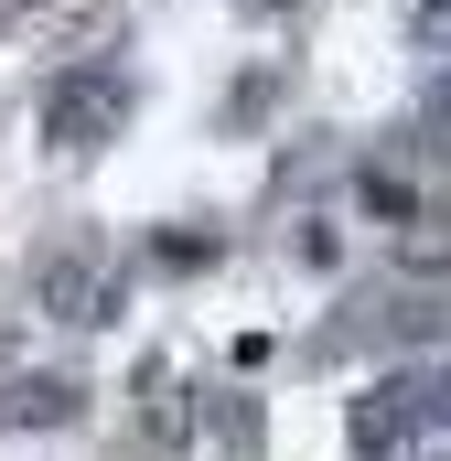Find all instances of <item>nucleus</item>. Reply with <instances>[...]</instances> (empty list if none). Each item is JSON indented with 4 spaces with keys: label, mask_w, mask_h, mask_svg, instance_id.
Segmentation results:
<instances>
[{
    "label": "nucleus",
    "mask_w": 451,
    "mask_h": 461,
    "mask_svg": "<svg viewBox=\"0 0 451 461\" xmlns=\"http://www.w3.org/2000/svg\"><path fill=\"white\" fill-rule=\"evenodd\" d=\"M354 461H451V365H409L344 419Z\"/></svg>",
    "instance_id": "f257e3e1"
},
{
    "label": "nucleus",
    "mask_w": 451,
    "mask_h": 461,
    "mask_svg": "<svg viewBox=\"0 0 451 461\" xmlns=\"http://www.w3.org/2000/svg\"><path fill=\"white\" fill-rule=\"evenodd\" d=\"M118 118H129V76H118V65H97V76H54V97H43V129H54L65 150L108 140Z\"/></svg>",
    "instance_id": "f03ea898"
},
{
    "label": "nucleus",
    "mask_w": 451,
    "mask_h": 461,
    "mask_svg": "<svg viewBox=\"0 0 451 461\" xmlns=\"http://www.w3.org/2000/svg\"><path fill=\"white\" fill-rule=\"evenodd\" d=\"M108 301H118L108 258H87V247L43 258V312H54V322H108Z\"/></svg>",
    "instance_id": "7ed1b4c3"
},
{
    "label": "nucleus",
    "mask_w": 451,
    "mask_h": 461,
    "mask_svg": "<svg viewBox=\"0 0 451 461\" xmlns=\"http://www.w3.org/2000/svg\"><path fill=\"white\" fill-rule=\"evenodd\" d=\"M0 419L11 429H54V419H76V386L65 375H0Z\"/></svg>",
    "instance_id": "20e7f679"
},
{
    "label": "nucleus",
    "mask_w": 451,
    "mask_h": 461,
    "mask_svg": "<svg viewBox=\"0 0 451 461\" xmlns=\"http://www.w3.org/2000/svg\"><path fill=\"white\" fill-rule=\"evenodd\" d=\"M419 54H451V0H419Z\"/></svg>",
    "instance_id": "39448f33"
},
{
    "label": "nucleus",
    "mask_w": 451,
    "mask_h": 461,
    "mask_svg": "<svg viewBox=\"0 0 451 461\" xmlns=\"http://www.w3.org/2000/svg\"><path fill=\"white\" fill-rule=\"evenodd\" d=\"M22 11H32V0H0V32H11V22H22Z\"/></svg>",
    "instance_id": "423d86ee"
}]
</instances>
